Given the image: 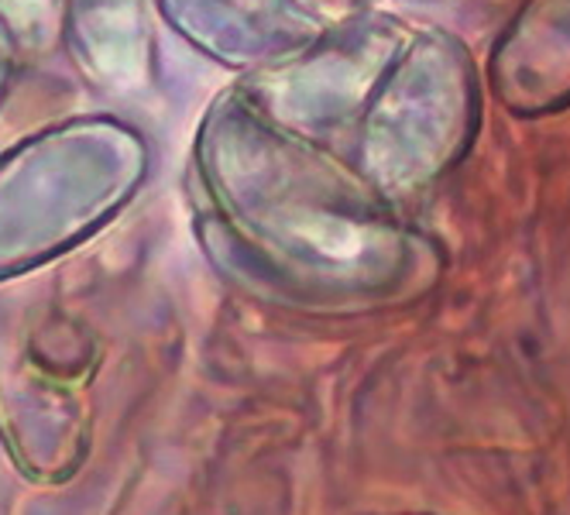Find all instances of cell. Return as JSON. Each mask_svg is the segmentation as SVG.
I'll return each mask as SVG.
<instances>
[{
  "label": "cell",
  "mask_w": 570,
  "mask_h": 515,
  "mask_svg": "<svg viewBox=\"0 0 570 515\" xmlns=\"http://www.w3.org/2000/svg\"><path fill=\"white\" fill-rule=\"evenodd\" d=\"M492 79L519 117L570 103V0H529L495 46Z\"/></svg>",
  "instance_id": "obj_2"
},
{
  "label": "cell",
  "mask_w": 570,
  "mask_h": 515,
  "mask_svg": "<svg viewBox=\"0 0 570 515\" xmlns=\"http://www.w3.org/2000/svg\"><path fill=\"white\" fill-rule=\"evenodd\" d=\"M478 125L474 72L454 42H433L385 93L372 125V172L382 186H420L458 162Z\"/></svg>",
  "instance_id": "obj_1"
}]
</instances>
